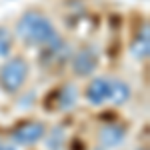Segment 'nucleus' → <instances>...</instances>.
Returning a JSON list of instances; mask_svg holds the SVG:
<instances>
[{
  "instance_id": "1",
  "label": "nucleus",
  "mask_w": 150,
  "mask_h": 150,
  "mask_svg": "<svg viewBox=\"0 0 150 150\" xmlns=\"http://www.w3.org/2000/svg\"><path fill=\"white\" fill-rule=\"evenodd\" d=\"M16 36L32 46H46L56 38V28L50 18L38 12H26L16 24Z\"/></svg>"
},
{
  "instance_id": "2",
  "label": "nucleus",
  "mask_w": 150,
  "mask_h": 150,
  "mask_svg": "<svg viewBox=\"0 0 150 150\" xmlns=\"http://www.w3.org/2000/svg\"><path fill=\"white\" fill-rule=\"evenodd\" d=\"M26 76H28L26 60L20 56L12 58L6 64H2V68H0V88L8 94H16L26 82Z\"/></svg>"
},
{
  "instance_id": "3",
  "label": "nucleus",
  "mask_w": 150,
  "mask_h": 150,
  "mask_svg": "<svg viewBox=\"0 0 150 150\" xmlns=\"http://www.w3.org/2000/svg\"><path fill=\"white\" fill-rule=\"evenodd\" d=\"M76 100H78V90L72 84H62L44 98V108L50 112H60V110L72 108Z\"/></svg>"
},
{
  "instance_id": "4",
  "label": "nucleus",
  "mask_w": 150,
  "mask_h": 150,
  "mask_svg": "<svg viewBox=\"0 0 150 150\" xmlns=\"http://www.w3.org/2000/svg\"><path fill=\"white\" fill-rule=\"evenodd\" d=\"M46 134V126L38 120H28V122H22L12 130V140L20 146H30V144H36L38 140Z\"/></svg>"
},
{
  "instance_id": "5",
  "label": "nucleus",
  "mask_w": 150,
  "mask_h": 150,
  "mask_svg": "<svg viewBox=\"0 0 150 150\" xmlns=\"http://www.w3.org/2000/svg\"><path fill=\"white\" fill-rule=\"evenodd\" d=\"M70 56V48L68 44L56 36L50 44L46 46H42V54H40V62H42V66H58V64H62V62H66Z\"/></svg>"
},
{
  "instance_id": "6",
  "label": "nucleus",
  "mask_w": 150,
  "mask_h": 150,
  "mask_svg": "<svg viewBox=\"0 0 150 150\" xmlns=\"http://www.w3.org/2000/svg\"><path fill=\"white\" fill-rule=\"evenodd\" d=\"M98 66V50L94 46H84L72 56V70L78 76L92 74Z\"/></svg>"
},
{
  "instance_id": "7",
  "label": "nucleus",
  "mask_w": 150,
  "mask_h": 150,
  "mask_svg": "<svg viewBox=\"0 0 150 150\" xmlns=\"http://www.w3.org/2000/svg\"><path fill=\"white\" fill-rule=\"evenodd\" d=\"M108 94H110V80L108 78H94V80L88 82L84 96L90 104L100 106L102 102L108 100Z\"/></svg>"
},
{
  "instance_id": "8",
  "label": "nucleus",
  "mask_w": 150,
  "mask_h": 150,
  "mask_svg": "<svg viewBox=\"0 0 150 150\" xmlns=\"http://www.w3.org/2000/svg\"><path fill=\"white\" fill-rule=\"evenodd\" d=\"M130 54L138 60H146L150 54V34H148V24H144V28L134 36V40L130 42Z\"/></svg>"
},
{
  "instance_id": "9",
  "label": "nucleus",
  "mask_w": 150,
  "mask_h": 150,
  "mask_svg": "<svg viewBox=\"0 0 150 150\" xmlns=\"http://www.w3.org/2000/svg\"><path fill=\"white\" fill-rule=\"evenodd\" d=\"M124 136H126L124 126H120V124H106L102 128V132H100V142L106 148H112V146H118L124 140Z\"/></svg>"
},
{
  "instance_id": "10",
  "label": "nucleus",
  "mask_w": 150,
  "mask_h": 150,
  "mask_svg": "<svg viewBox=\"0 0 150 150\" xmlns=\"http://www.w3.org/2000/svg\"><path fill=\"white\" fill-rule=\"evenodd\" d=\"M128 98H130V86H128L126 82L118 80V78H112L110 80V94H108V100L116 106H120V104L128 102Z\"/></svg>"
},
{
  "instance_id": "11",
  "label": "nucleus",
  "mask_w": 150,
  "mask_h": 150,
  "mask_svg": "<svg viewBox=\"0 0 150 150\" xmlns=\"http://www.w3.org/2000/svg\"><path fill=\"white\" fill-rule=\"evenodd\" d=\"M12 48V36L6 28H0V58L8 56Z\"/></svg>"
},
{
  "instance_id": "12",
  "label": "nucleus",
  "mask_w": 150,
  "mask_h": 150,
  "mask_svg": "<svg viewBox=\"0 0 150 150\" xmlns=\"http://www.w3.org/2000/svg\"><path fill=\"white\" fill-rule=\"evenodd\" d=\"M62 142H64V130L62 128H54L48 136V148L50 150H60L62 148Z\"/></svg>"
},
{
  "instance_id": "13",
  "label": "nucleus",
  "mask_w": 150,
  "mask_h": 150,
  "mask_svg": "<svg viewBox=\"0 0 150 150\" xmlns=\"http://www.w3.org/2000/svg\"><path fill=\"white\" fill-rule=\"evenodd\" d=\"M0 150H16L12 144H8V142H0Z\"/></svg>"
}]
</instances>
